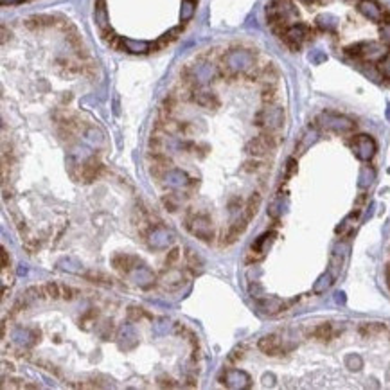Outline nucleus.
I'll return each instance as SVG.
<instances>
[{
	"label": "nucleus",
	"instance_id": "obj_40",
	"mask_svg": "<svg viewBox=\"0 0 390 390\" xmlns=\"http://www.w3.org/2000/svg\"><path fill=\"white\" fill-rule=\"evenodd\" d=\"M95 317H97V311L90 310L88 313L83 315V317L79 319V328H83L85 331H88L90 326H92V324H95Z\"/></svg>",
	"mask_w": 390,
	"mask_h": 390
},
{
	"label": "nucleus",
	"instance_id": "obj_11",
	"mask_svg": "<svg viewBox=\"0 0 390 390\" xmlns=\"http://www.w3.org/2000/svg\"><path fill=\"white\" fill-rule=\"evenodd\" d=\"M221 383H223L227 389L232 390H243V389H250L252 387V380L245 371L241 369H227L223 374H221Z\"/></svg>",
	"mask_w": 390,
	"mask_h": 390
},
{
	"label": "nucleus",
	"instance_id": "obj_28",
	"mask_svg": "<svg viewBox=\"0 0 390 390\" xmlns=\"http://www.w3.org/2000/svg\"><path fill=\"white\" fill-rule=\"evenodd\" d=\"M335 277H337V275L333 274L331 270H328L326 274H322L319 279H317V283H315L313 293H317V295H320V293H326L329 288H331V284L335 283Z\"/></svg>",
	"mask_w": 390,
	"mask_h": 390
},
{
	"label": "nucleus",
	"instance_id": "obj_8",
	"mask_svg": "<svg viewBox=\"0 0 390 390\" xmlns=\"http://www.w3.org/2000/svg\"><path fill=\"white\" fill-rule=\"evenodd\" d=\"M216 77V67L209 61H200L185 70V81L194 86H203Z\"/></svg>",
	"mask_w": 390,
	"mask_h": 390
},
{
	"label": "nucleus",
	"instance_id": "obj_37",
	"mask_svg": "<svg viewBox=\"0 0 390 390\" xmlns=\"http://www.w3.org/2000/svg\"><path fill=\"white\" fill-rule=\"evenodd\" d=\"M277 97V88L275 85H265L263 92H261V99H263V103L265 104H272Z\"/></svg>",
	"mask_w": 390,
	"mask_h": 390
},
{
	"label": "nucleus",
	"instance_id": "obj_35",
	"mask_svg": "<svg viewBox=\"0 0 390 390\" xmlns=\"http://www.w3.org/2000/svg\"><path fill=\"white\" fill-rule=\"evenodd\" d=\"M43 290H45V297H47V299H52V301L61 299V284L47 283V284H43Z\"/></svg>",
	"mask_w": 390,
	"mask_h": 390
},
{
	"label": "nucleus",
	"instance_id": "obj_30",
	"mask_svg": "<svg viewBox=\"0 0 390 390\" xmlns=\"http://www.w3.org/2000/svg\"><path fill=\"white\" fill-rule=\"evenodd\" d=\"M122 49H126L128 52H133V54H144L149 50V45L146 41H137L126 38V40H122Z\"/></svg>",
	"mask_w": 390,
	"mask_h": 390
},
{
	"label": "nucleus",
	"instance_id": "obj_1",
	"mask_svg": "<svg viewBox=\"0 0 390 390\" xmlns=\"http://www.w3.org/2000/svg\"><path fill=\"white\" fill-rule=\"evenodd\" d=\"M299 16L295 4L292 0H272L266 5V18L268 23L274 27V31L277 34H283V31L288 25H292V22Z\"/></svg>",
	"mask_w": 390,
	"mask_h": 390
},
{
	"label": "nucleus",
	"instance_id": "obj_49",
	"mask_svg": "<svg viewBox=\"0 0 390 390\" xmlns=\"http://www.w3.org/2000/svg\"><path fill=\"white\" fill-rule=\"evenodd\" d=\"M295 171H297V162L295 158H290L286 164V171H284V180H288L292 175H295Z\"/></svg>",
	"mask_w": 390,
	"mask_h": 390
},
{
	"label": "nucleus",
	"instance_id": "obj_52",
	"mask_svg": "<svg viewBox=\"0 0 390 390\" xmlns=\"http://www.w3.org/2000/svg\"><path fill=\"white\" fill-rule=\"evenodd\" d=\"M241 360L243 358V349H236V351H234V355L232 356H230V360Z\"/></svg>",
	"mask_w": 390,
	"mask_h": 390
},
{
	"label": "nucleus",
	"instance_id": "obj_50",
	"mask_svg": "<svg viewBox=\"0 0 390 390\" xmlns=\"http://www.w3.org/2000/svg\"><path fill=\"white\" fill-rule=\"evenodd\" d=\"M128 315H130V319H131V320H137V319H142V317H148V313H146V311H144L142 308H130Z\"/></svg>",
	"mask_w": 390,
	"mask_h": 390
},
{
	"label": "nucleus",
	"instance_id": "obj_24",
	"mask_svg": "<svg viewBox=\"0 0 390 390\" xmlns=\"http://www.w3.org/2000/svg\"><path fill=\"white\" fill-rule=\"evenodd\" d=\"M337 335H338V329L335 328L331 322L319 324V326L313 328V331H311V337L317 338V340H320V342H329V340H333V338H337Z\"/></svg>",
	"mask_w": 390,
	"mask_h": 390
},
{
	"label": "nucleus",
	"instance_id": "obj_27",
	"mask_svg": "<svg viewBox=\"0 0 390 390\" xmlns=\"http://www.w3.org/2000/svg\"><path fill=\"white\" fill-rule=\"evenodd\" d=\"M94 20L99 25L101 31H108V11H106V4L104 0H95V7H94Z\"/></svg>",
	"mask_w": 390,
	"mask_h": 390
},
{
	"label": "nucleus",
	"instance_id": "obj_33",
	"mask_svg": "<svg viewBox=\"0 0 390 390\" xmlns=\"http://www.w3.org/2000/svg\"><path fill=\"white\" fill-rule=\"evenodd\" d=\"M317 27L322 31H335L337 29V18L329 16V14H322L317 18Z\"/></svg>",
	"mask_w": 390,
	"mask_h": 390
},
{
	"label": "nucleus",
	"instance_id": "obj_39",
	"mask_svg": "<svg viewBox=\"0 0 390 390\" xmlns=\"http://www.w3.org/2000/svg\"><path fill=\"white\" fill-rule=\"evenodd\" d=\"M14 340L20 344V346H23V347H27V346H32L36 342V338H31V333L29 331H16V335H14Z\"/></svg>",
	"mask_w": 390,
	"mask_h": 390
},
{
	"label": "nucleus",
	"instance_id": "obj_42",
	"mask_svg": "<svg viewBox=\"0 0 390 390\" xmlns=\"http://www.w3.org/2000/svg\"><path fill=\"white\" fill-rule=\"evenodd\" d=\"M86 279L94 284H103V286H112V279H108L103 274H86Z\"/></svg>",
	"mask_w": 390,
	"mask_h": 390
},
{
	"label": "nucleus",
	"instance_id": "obj_5",
	"mask_svg": "<svg viewBox=\"0 0 390 390\" xmlns=\"http://www.w3.org/2000/svg\"><path fill=\"white\" fill-rule=\"evenodd\" d=\"M185 227L194 238L203 243H211L214 239V229H212V220L207 214H189L185 218Z\"/></svg>",
	"mask_w": 390,
	"mask_h": 390
},
{
	"label": "nucleus",
	"instance_id": "obj_43",
	"mask_svg": "<svg viewBox=\"0 0 390 390\" xmlns=\"http://www.w3.org/2000/svg\"><path fill=\"white\" fill-rule=\"evenodd\" d=\"M265 167V164L261 160H248L243 164V171H247V173H257Z\"/></svg>",
	"mask_w": 390,
	"mask_h": 390
},
{
	"label": "nucleus",
	"instance_id": "obj_46",
	"mask_svg": "<svg viewBox=\"0 0 390 390\" xmlns=\"http://www.w3.org/2000/svg\"><path fill=\"white\" fill-rule=\"evenodd\" d=\"M101 328H103V329H99V335H101V338H103V340H110V337H112V333H113L112 322H104Z\"/></svg>",
	"mask_w": 390,
	"mask_h": 390
},
{
	"label": "nucleus",
	"instance_id": "obj_7",
	"mask_svg": "<svg viewBox=\"0 0 390 390\" xmlns=\"http://www.w3.org/2000/svg\"><path fill=\"white\" fill-rule=\"evenodd\" d=\"M281 36H283L284 43H286L290 49L299 50L302 45H304V41L310 40L311 36H313V31L310 29V25L297 22V23H292V25H288Z\"/></svg>",
	"mask_w": 390,
	"mask_h": 390
},
{
	"label": "nucleus",
	"instance_id": "obj_56",
	"mask_svg": "<svg viewBox=\"0 0 390 390\" xmlns=\"http://www.w3.org/2000/svg\"><path fill=\"white\" fill-rule=\"evenodd\" d=\"M319 2H326V0H319Z\"/></svg>",
	"mask_w": 390,
	"mask_h": 390
},
{
	"label": "nucleus",
	"instance_id": "obj_41",
	"mask_svg": "<svg viewBox=\"0 0 390 390\" xmlns=\"http://www.w3.org/2000/svg\"><path fill=\"white\" fill-rule=\"evenodd\" d=\"M317 135H319V133H317V130H308V131H306L304 137H302V142H301V146H299V149L302 151V149L310 148L311 144L317 140Z\"/></svg>",
	"mask_w": 390,
	"mask_h": 390
},
{
	"label": "nucleus",
	"instance_id": "obj_18",
	"mask_svg": "<svg viewBox=\"0 0 390 390\" xmlns=\"http://www.w3.org/2000/svg\"><path fill=\"white\" fill-rule=\"evenodd\" d=\"M112 265L119 274L130 275L131 272L140 265V259L135 256H130V254H117V256H113Z\"/></svg>",
	"mask_w": 390,
	"mask_h": 390
},
{
	"label": "nucleus",
	"instance_id": "obj_31",
	"mask_svg": "<svg viewBox=\"0 0 390 390\" xmlns=\"http://www.w3.org/2000/svg\"><path fill=\"white\" fill-rule=\"evenodd\" d=\"M259 207H261V194L259 193H254L247 200V205H245V212H243V214L247 216L248 220H252V218L257 214Z\"/></svg>",
	"mask_w": 390,
	"mask_h": 390
},
{
	"label": "nucleus",
	"instance_id": "obj_20",
	"mask_svg": "<svg viewBox=\"0 0 390 390\" xmlns=\"http://www.w3.org/2000/svg\"><path fill=\"white\" fill-rule=\"evenodd\" d=\"M128 277H130L139 288H142V290H148V288H151L153 284H155V279H157L151 270H149L148 266H144V265L137 266V268H135L133 272L128 275Z\"/></svg>",
	"mask_w": 390,
	"mask_h": 390
},
{
	"label": "nucleus",
	"instance_id": "obj_19",
	"mask_svg": "<svg viewBox=\"0 0 390 390\" xmlns=\"http://www.w3.org/2000/svg\"><path fill=\"white\" fill-rule=\"evenodd\" d=\"M185 283V277L184 274L180 272V270L176 268H166L164 272H162L160 275V284L166 290H169V292H173V290H178V288H182Z\"/></svg>",
	"mask_w": 390,
	"mask_h": 390
},
{
	"label": "nucleus",
	"instance_id": "obj_51",
	"mask_svg": "<svg viewBox=\"0 0 390 390\" xmlns=\"http://www.w3.org/2000/svg\"><path fill=\"white\" fill-rule=\"evenodd\" d=\"M0 257H2V270H7L9 265H11V259H9L7 250H5L4 247H2V250H0Z\"/></svg>",
	"mask_w": 390,
	"mask_h": 390
},
{
	"label": "nucleus",
	"instance_id": "obj_55",
	"mask_svg": "<svg viewBox=\"0 0 390 390\" xmlns=\"http://www.w3.org/2000/svg\"><path fill=\"white\" fill-rule=\"evenodd\" d=\"M346 2H358V0H346Z\"/></svg>",
	"mask_w": 390,
	"mask_h": 390
},
{
	"label": "nucleus",
	"instance_id": "obj_21",
	"mask_svg": "<svg viewBox=\"0 0 390 390\" xmlns=\"http://www.w3.org/2000/svg\"><path fill=\"white\" fill-rule=\"evenodd\" d=\"M274 239H275V232H265L263 236H259V238L254 241V245H252V248H250V257L254 261H259L261 257L265 256V252L268 250V247L274 243Z\"/></svg>",
	"mask_w": 390,
	"mask_h": 390
},
{
	"label": "nucleus",
	"instance_id": "obj_25",
	"mask_svg": "<svg viewBox=\"0 0 390 390\" xmlns=\"http://www.w3.org/2000/svg\"><path fill=\"white\" fill-rule=\"evenodd\" d=\"M83 137H85L92 146H95V148H103V146H106V135L103 133V130H99L95 126H86L85 130H83Z\"/></svg>",
	"mask_w": 390,
	"mask_h": 390
},
{
	"label": "nucleus",
	"instance_id": "obj_23",
	"mask_svg": "<svg viewBox=\"0 0 390 390\" xmlns=\"http://www.w3.org/2000/svg\"><path fill=\"white\" fill-rule=\"evenodd\" d=\"M117 338H119V347L121 349H133L137 344H139V340H137V335H135V329L133 326H130V324H126V326H122L121 329H119V335H117Z\"/></svg>",
	"mask_w": 390,
	"mask_h": 390
},
{
	"label": "nucleus",
	"instance_id": "obj_4",
	"mask_svg": "<svg viewBox=\"0 0 390 390\" xmlns=\"http://www.w3.org/2000/svg\"><path fill=\"white\" fill-rule=\"evenodd\" d=\"M317 126L324 131H331V133H349L356 128V122L353 119L340 113L324 112L317 117Z\"/></svg>",
	"mask_w": 390,
	"mask_h": 390
},
{
	"label": "nucleus",
	"instance_id": "obj_12",
	"mask_svg": "<svg viewBox=\"0 0 390 390\" xmlns=\"http://www.w3.org/2000/svg\"><path fill=\"white\" fill-rule=\"evenodd\" d=\"M175 241L173 234L164 227V225H155V227H149L148 232V245L153 250H167L171 243Z\"/></svg>",
	"mask_w": 390,
	"mask_h": 390
},
{
	"label": "nucleus",
	"instance_id": "obj_32",
	"mask_svg": "<svg viewBox=\"0 0 390 390\" xmlns=\"http://www.w3.org/2000/svg\"><path fill=\"white\" fill-rule=\"evenodd\" d=\"M196 13V0H184L182 2V9H180V18L182 22H187L194 16Z\"/></svg>",
	"mask_w": 390,
	"mask_h": 390
},
{
	"label": "nucleus",
	"instance_id": "obj_54",
	"mask_svg": "<svg viewBox=\"0 0 390 390\" xmlns=\"http://www.w3.org/2000/svg\"><path fill=\"white\" fill-rule=\"evenodd\" d=\"M301 2H304V4H313V2H319V0H301Z\"/></svg>",
	"mask_w": 390,
	"mask_h": 390
},
{
	"label": "nucleus",
	"instance_id": "obj_16",
	"mask_svg": "<svg viewBox=\"0 0 390 390\" xmlns=\"http://www.w3.org/2000/svg\"><path fill=\"white\" fill-rule=\"evenodd\" d=\"M162 180H164V184H166L167 187L175 189V191L185 189L187 185L193 184L187 173H185V171H182V169H169V171H166V173H164V176H162Z\"/></svg>",
	"mask_w": 390,
	"mask_h": 390
},
{
	"label": "nucleus",
	"instance_id": "obj_15",
	"mask_svg": "<svg viewBox=\"0 0 390 390\" xmlns=\"http://www.w3.org/2000/svg\"><path fill=\"white\" fill-rule=\"evenodd\" d=\"M257 347L266 356H281L284 353L283 340L277 335H265V337L257 342Z\"/></svg>",
	"mask_w": 390,
	"mask_h": 390
},
{
	"label": "nucleus",
	"instance_id": "obj_13",
	"mask_svg": "<svg viewBox=\"0 0 390 390\" xmlns=\"http://www.w3.org/2000/svg\"><path fill=\"white\" fill-rule=\"evenodd\" d=\"M104 171V166L103 162L95 158V155H90L85 162H83V166H81V175H79V180L83 184H92L99 176L103 175Z\"/></svg>",
	"mask_w": 390,
	"mask_h": 390
},
{
	"label": "nucleus",
	"instance_id": "obj_45",
	"mask_svg": "<svg viewBox=\"0 0 390 390\" xmlns=\"http://www.w3.org/2000/svg\"><path fill=\"white\" fill-rule=\"evenodd\" d=\"M76 295H77V290L61 284V299H65V301H74V299H76Z\"/></svg>",
	"mask_w": 390,
	"mask_h": 390
},
{
	"label": "nucleus",
	"instance_id": "obj_29",
	"mask_svg": "<svg viewBox=\"0 0 390 390\" xmlns=\"http://www.w3.org/2000/svg\"><path fill=\"white\" fill-rule=\"evenodd\" d=\"M56 23V18L54 16H47V14H40V16H31L29 20H27L25 25L29 27V29H43V27H50Z\"/></svg>",
	"mask_w": 390,
	"mask_h": 390
},
{
	"label": "nucleus",
	"instance_id": "obj_3",
	"mask_svg": "<svg viewBox=\"0 0 390 390\" xmlns=\"http://www.w3.org/2000/svg\"><path fill=\"white\" fill-rule=\"evenodd\" d=\"M254 124L257 128H261L263 131H272L275 133L277 130H281L284 124V110L277 104H266L265 108H261L256 113Z\"/></svg>",
	"mask_w": 390,
	"mask_h": 390
},
{
	"label": "nucleus",
	"instance_id": "obj_26",
	"mask_svg": "<svg viewBox=\"0 0 390 390\" xmlns=\"http://www.w3.org/2000/svg\"><path fill=\"white\" fill-rule=\"evenodd\" d=\"M387 331V326L382 322H365L362 324L358 328V333L362 335L364 338H374V337H380L383 333Z\"/></svg>",
	"mask_w": 390,
	"mask_h": 390
},
{
	"label": "nucleus",
	"instance_id": "obj_22",
	"mask_svg": "<svg viewBox=\"0 0 390 390\" xmlns=\"http://www.w3.org/2000/svg\"><path fill=\"white\" fill-rule=\"evenodd\" d=\"M193 101L196 104H200V106H203V108H218L220 106V99L216 97V94L214 92H209V90H203L202 86H198V88H194L193 90Z\"/></svg>",
	"mask_w": 390,
	"mask_h": 390
},
{
	"label": "nucleus",
	"instance_id": "obj_53",
	"mask_svg": "<svg viewBox=\"0 0 390 390\" xmlns=\"http://www.w3.org/2000/svg\"><path fill=\"white\" fill-rule=\"evenodd\" d=\"M385 275H387V286L390 288V265L387 266V272H385Z\"/></svg>",
	"mask_w": 390,
	"mask_h": 390
},
{
	"label": "nucleus",
	"instance_id": "obj_38",
	"mask_svg": "<svg viewBox=\"0 0 390 390\" xmlns=\"http://www.w3.org/2000/svg\"><path fill=\"white\" fill-rule=\"evenodd\" d=\"M374 180V169L373 167L365 166L360 173V187H369V185L373 184Z\"/></svg>",
	"mask_w": 390,
	"mask_h": 390
},
{
	"label": "nucleus",
	"instance_id": "obj_34",
	"mask_svg": "<svg viewBox=\"0 0 390 390\" xmlns=\"http://www.w3.org/2000/svg\"><path fill=\"white\" fill-rule=\"evenodd\" d=\"M378 72H380L385 79L390 81V52L383 54L382 58L378 59Z\"/></svg>",
	"mask_w": 390,
	"mask_h": 390
},
{
	"label": "nucleus",
	"instance_id": "obj_44",
	"mask_svg": "<svg viewBox=\"0 0 390 390\" xmlns=\"http://www.w3.org/2000/svg\"><path fill=\"white\" fill-rule=\"evenodd\" d=\"M346 364H347V367H349L351 371H360V369H362V365H364V362H362V358H360V356L351 355V356H347Z\"/></svg>",
	"mask_w": 390,
	"mask_h": 390
},
{
	"label": "nucleus",
	"instance_id": "obj_17",
	"mask_svg": "<svg viewBox=\"0 0 390 390\" xmlns=\"http://www.w3.org/2000/svg\"><path fill=\"white\" fill-rule=\"evenodd\" d=\"M288 306H290V302L277 299V297H257V308L265 315H277L288 310Z\"/></svg>",
	"mask_w": 390,
	"mask_h": 390
},
{
	"label": "nucleus",
	"instance_id": "obj_6",
	"mask_svg": "<svg viewBox=\"0 0 390 390\" xmlns=\"http://www.w3.org/2000/svg\"><path fill=\"white\" fill-rule=\"evenodd\" d=\"M277 144H279V139L272 133V131H263L261 135H257V137H254L252 140H248L247 146H245V151H247L248 155H252L254 158H261L274 151V149L277 148Z\"/></svg>",
	"mask_w": 390,
	"mask_h": 390
},
{
	"label": "nucleus",
	"instance_id": "obj_48",
	"mask_svg": "<svg viewBox=\"0 0 390 390\" xmlns=\"http://www.w3.org/2000/svg\"><path fill=\"white\" fill-rule=\"evenodd\" d=\"M23 247H25V250L29 252V254H34V252H38V248H40V241H38V239H25Z\"/></svg>",
	"mask_w": 390,
	"mask_h": 390
},
{
	"label": "nucleus",
	"instance_id": "obj_10",
	"mask_svg": "<svg viewBox=\"0 0 390 390\" xmlns=\"http://www.w3.org/2000/svg\"><path fill=\"white\" fill-rule=\"evenodd\" d=\"M346 54L353 59H380L383 56L382 47L378 43H355L346 47Z\"/></svg>",
	"mask_w": 390,
	"mask_h": 390
},
{
	"label": "nucleus",
	"instance_id": "obj_9",
	"mask_svg": "<svg viewBox=\"0 0 390 390\" xmlns=\"http://www.w3.org/2000/svg\"><path fill=\"white\" fill-rule=\"evenodd\" d=\"M351 148L355 151V155L360 158V160L364 162H369L371 158L376 155V140L367 133H360V135H355L353 139H351Z\"/></svg>",
	"mask_w": 390,
	"mask_h": 390
},
{
	"label": "nucleus",
	"instance_id": "obj_2",
	"mask_svg": "<svg viewBox=\"0 0 390 390\" xmlns=\"http://www.w3.org/2000/svg\"><path fill=\"white\" fill-rule=\"evenodd\" d=\"M225 70L229 72L230 76H238V74H250L252 68L256 67V56L254 52L243 47H236L230 49L225 54L223 58Z\"/></svg>",
	"mask_w": 390,
	"mask_h": 390
},
{
	"label": "nucleus",
	"instance_id": "obj_36",
	"mask_svg": "<svg viewBox=\"0 0 390 390\" xmlns=\"http://www.w3.org/2000/svg\"><path fill=\"white\" fill-rule=\"evenodd\" d=\"M380 38L385 45H390V14H385L382 25H380Z\"/></svg>",
	"mask_w": 390,
	"mask_h": 390
},
{
	"label": "nucleus",
	"instance_id": "obj_14",
	"mask_svg": "<svg viewBox=\"0 0 390 390\" xmlns=\"http://www.w3.org/2000/svg\"><path fill=\"white\" fill-rule=\"evenodd\" d=\"M356 7H358V11H360L362 16H365L367 20L376 22V23H382L383 18H385V14H387L376 0H358Z\"/></svg>",
	"mask_w": 390,
	"mask_h": 390
},
{
	"label": "nucleus",
	"instance_id": "obj_47",
	"mask_svg": "<svg viewBox=\"0 0 390 390\" xmlns=\"http://www.w3.org/2000/svg\"><path fill=\"white\" fill-rule=\"evenodd\" d=\"M178 257H180V250L178 248H173V250H169V254H167V257H166V268H169V266H173L178 261Z\"/></svg>",
	"mask_w": 390,
	"mask_h": 390
}]
</instances>
